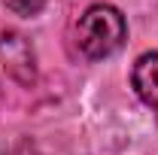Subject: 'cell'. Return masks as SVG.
Instances as JSON below:
<instances>
[{
    "label": "cell",
    "instance_id": "6da1fadb",
    "mask_svg": "<svg viewBox=\"0 0 158 155\" xmlns=\"http://www.w3.org/2000/svg\"><path fill=\"white\" fill-rule=\"evenodd\" d=\"M128 37V24L125 15L110 3H94L82 12V19L76 24V43L82 49V55L91 61H103L113 52L122 49V43Z\"/></svg>",
    "mask_w": 158,
    "mask_h": 155
},
{
    "label": "cell",
    "instance_id": "3957f363",
    "mask_svg": "<svg viewBox=\"0 0 158 155\" xmlns=\"http://www.w3.org/2000/svg\"><path fill=\"white\" fill-rule=\"evenodd\" d=\"M131 82H134V91L140 94V100L158 110V52H146L137 58Z\"/></svg>",
    "mask_w": 158,
    "mask_h": 155
},
{
    "label": "cell",
    "instance_id": "5b68a950",
    "mask_svg": "<svg viewBox=\"0 0 158 155\" xmlns=\"http://www.w3.org/2000/svg\"><path fill=\"white\" fill-rule=\"evenodd\" d=\"M3 155H40V149H37V143H31V140H19V143H12Z\"/></svg>",
    "mask_w": 158,
    "mask_h": 155
},
{
    "label": "cell",
    "instance_id": "7a4b0ae2",
    "mask_svg": "<svg viewBox=\"0 0 158 155\" xmlns=\"http://www.w3.org/2000/svg\"><path fill=\"white\" fill-rule=\"evenodd\" d=\"M0 61H3V70L19 85H34L37 55H34V46L24 34H19V31H3L0 34Z\"/></svg>",
    "mask_w": 158,
    "mask_h": 155
},
{
    "label": "cell",
    "instance_id": "277c9868",
    "mask_svg": "<svg viewBox=\"0 0 158 155\" xmlns=\"http://www.w3.org/2000/svg\"><path fill=\"white\" fill-rule=\"evenodd\" d=\"M9 12H15L21 19H31V15H40L46 9V0H3Z\"/></svg>",
    "mask_w": 158,
    "mask_h": 155
}]
</instances>
